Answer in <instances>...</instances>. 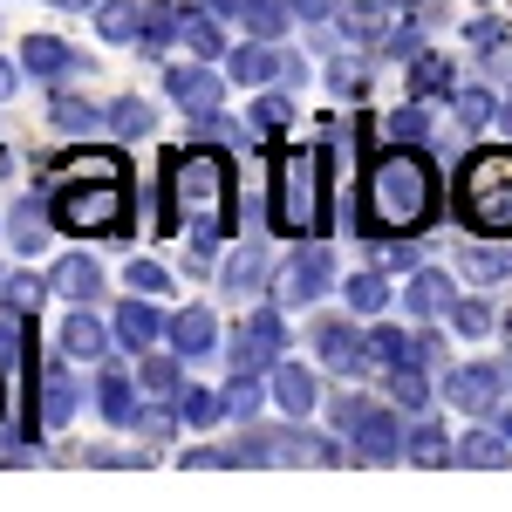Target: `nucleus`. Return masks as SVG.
<instances>
[{
	"mask_svg": "<svg viewBox=\"0 0 512 512\" xmlns=\"http://www.w3.org/2000/svg\"><path fill=\"white\" fill-rule=\"evenodd\" d=\"M390 55H424L417 48V28H390Z\"/></svg>",
	"mask_w": 512,
	"mask_h": 512,
	"instance_id": "obj_49",
	"label": "nucleus"
},
{
	"mask_svg": "<svg viewBox=\"0 0 512 512\" xmlns=\"http://www.w3.org/2000/svg\"><path fill=\"white\" fill-rule=\"evenodd\" d=\"M451 103H458V123H492V117H499V103H492L485 89H458Z\"/></svg>",
	"mask_w": 512,
	"mask_h": 512,
	"instance_id": "obj_44",
	"label": "nucleus"
},
{
	"mask_svg": "<svg viewBox=\"0 0 512 512\" xmlns=\"http://www.w3.org/2000/svg\"><path fill=\"white\" fill-rule=\"evenodd\" d=\"M41 294H48V280H35V274H7V308H14L21 321H35Z\"/></svg>",
	"mask_w": 512,
	"mask_h": 512,
	"instance_id": "obj_38",
	"label": "nucleus"
},
{
	"mask_svg": "<svg viewBox=\"0 0 512 512\" xmlns=\"http://www.w3.org/2000/svg\"><path fill=\"white\" fill-rule=\"evenodd\" d=\"M164 335H171V349L185 355V362H198V355L219 349V321H212V308H185V315L171 321Z\"/></svg>",
	"mask_w": 512,
	"mask_h": 512,
	"instance_id": "obj_15",
	"label": "nucleus"
},
{
	"mask_svg": "<svg viewBox=\"0 0 512 512\" xmlns=\"http://www.w3.org/2000/svg\"><path fill=\"white\" fill-rule=\"evenodd\" d=\"M103 117H110V130H117V137H144V130H151V103H144V96H123V103H110V110H103Z\"/></svg>",
	"mask_w": 512,
	"mask_h": 512,
	"instance_id": "obj_37",
	"label": "nucleus"
},
{
	"mask_svg": "<svg viewBox=\"0 0 512 512\" xmlns=\"http://www.w3.org/2000/svg\"><path fill=\"white\" fill-rule=\"evenodd\" d=\"M403 301H410V315H451V274H437V267H417L410 287H403Z\"/></svg>",
	"mask_w": 512,
	"mask_h": 512,
	"instance_id": "obj_18",
	"label": "nucleus"
},
{
	"mask_svg": "<svg viewBox=\"0 0 512 512\" xmlns=\"http://www.w3.org/2000/svg\"><path fill=\"white\" fill-rule=\"evenodd\" d=\"M499 424H506V437H512V403H506V410H499Z\"/></svg>",
	"mask_w": 512,
	"mask_h": 512,
	"instance_id": "obj_54",
	"label": "nucleus"
},
{
	"mask_svg": "<svg viewBox=\"0 0 512 512\" xmlns=\"http://www.w3.org/2000/svg\"><path fill=\"white\" fill-rule=\"evenodd\" d=\"M342 41H355V48L390 41V0H355V7H342Z\"/></svg>",
	"mask_w": 512,
	"mask_h": 512,
	"instance_id": "obj_16",
	"label": "nucleus"
},
{
	"mask_svg": "<svg viewBox=\"0 0 512 512\" xmlns=\"http://www.w3.org/2000/svg\"><path fill=\"white\" fill-rule=\"evenodd\" d=\"M342 294H349L355 315H383V308H390V287H383V274H355Z\"/></svg>",
	"mask_w": 512,
	"mask_h": 512,
	"instance_id": "obj_36",
	"label": "nucleus"
},
{
	"mask_svg": "<svg viewBox=\"0 0 512 512\" xmlns=\"http://www.w3.org/2000/svg\"><path fill=\"white\" fill-rule=\"evenodd\" d=\"M280 349H287L280 308H253V315H246V328H239V342H233V376H260V369H274Z\"/></svg>",
	"mask_w": 512,
	"mask_h": 512,
	"instance_id": "obj_9",
	"label": "nucleus"
},
{
	"mask_svg": "<svg viewBox=\"0 0 512 512\" xmlns=\"http://www.w3.org/2000/svg\"><path fill=\"white\" fill-rule=\"evenodd\" d=\"M158 335H164V321H158V308H151V294H130V301L117 308V342L130 355H144Z\"/></svg>",
	"mask_w": 512,
	"mask_h": 512,
	"instance_id": "obj_13",
	"label": "nucleus"
},
{
	"mask_svg": "<svg viewBox=\"0 0 512 512\" xmlns=\"http://www.w3.org/2000/svg\"><path fill=\"white\" fill-rule=\"evenodd\" d=\"M335 424L355 437V451H369L376 465H390L396 451H403V424H396L383 403H369V396H342L335 403Z\"/></svg>",
	"mask_w": 512,
	"mask_h": 512,
	"instance_id": "obj_6",
	"label": "nucleus"
},
{
	"mask_svg": "<svg viewBox=\"0 0 512 512\" xmlns=\"http://www.w3.org/2000/svg\"><path fill=\"white\" fill-rule=\"evenodd\" d=\"M14 96V62H0V103Z\"/></svg>",
	"mask_w": 512,
	"mask_h": 512,
	"instance_id": "obj_51",
	"label": "nucleus"
},
{
	"mask_svg": "<svg viewBox=\"0 0 512 512\" xmlns=\"http://www.w3.org/2000/svg\"><path fill=\"white\" fill-rule=\"evenodd\" d=\"M410 96H458V76L444 55H410Z\"/></svg>",
	"mask_w": 512,
	"mask_h": 512,
	"instance_id": "obj_22",
	"label": "nucleus"
},
{
	"mask_svg": "<svg viewBox=\"0 0 512 512\" xmlns=\"http://www.w3.org/2000/svg\"><path fill=\"white\" fill-rule=\"evenodd\" d=\"M7 233H14V246H21V253H35L41 239H48V226H41V205H35V198H28V205H14V226H7Z\"/></svg>",
	"mask_w": 512,
	"mask_h": 512,
	"instance_id": "obj_40",
	"label": "nucleus"
},
{
	"mask_svg": "<svg viewBox=\"0 0 512 512\" xmlns=\"http://www.w3.org/2000/svg\"><path fill=\"white\" fill-rule=\"evenodd\" d=\"M390 396H396V410H424L431 403V383H424V362H403V369H390Z\"/></svg>",
	"mask_w": 512,
	"mask_h": 512,
	"instance_id": "obj_29",
	"label": "nucleus"
},
{
	"mask_svg": "<svg viewBox=\"0 0 512 512\" xmlns=\"http://www.w3.org/2000/svg\"><path fill=\"white\" fill-rule=\"evenodd\" d=\"M451 328L458 335H492V308L485 301H451Z\"/></svg>",
	"mask_w": 512,
	"mask_h": 512,
	"instance_id": "obj_43",
	"label": "nucleus"
},
{
	"mask_svg": "<svg viewBox=\"0 0 512 512\" xmlns=\"http://www.w3.org/2000/svg\"><path fill=\"white\" fill-rule=\"evenodd\" d=\"M403 444H410V458H417V465H451V458H458V451H451V437L437 431V424H410Z\"/></svg>",
	"mask_w": 512,
	"mask_h": 512,
	"instance_id": "obj_34",
	"label": "nucleus"
},
{
	"mask_svg": "<svg viewBox=\"0 0 512 512\" xmlns=\"http://www.w3.org/2000/svg\"><path fill=\"white\" fill-rule=\"evenodd\" d=\"M390 137L396 144H424V137H431V110H424V103H403L390 117Z\"/></svg>",
	"mask_w": 512,
	"mask_h": 512,
	"instance_id": "obj_39",
	"label": "nucleus"
},
{
	"mask_svg": "<svg viewBox=\"0 0 512 512\" xmlns=\"http://www.w3.org/2000/svg\"><path fill=\"white\" fill-rule=\"evenodd\" d=\"M390 7H417V0H390Z\"/></svg>",
	"mask_w": 512,
	"mask_h": 512,
	"instance_id": "obj_55",
	"label": "nucleus"
},
{
	"mask_svg": "<svg viewBox=\"0 0 512 512\" xmlns=\"http://www.w3.org/2000/svg\"><path fill=\"white\" fill-rule=\"evenodd\" d=\"M287 123H294L287 96H260V103L246 110V130H253V137H267V144H274V137H287Z\"/></svg>",
	"mask_w": 512,
	"mask_h": 512,
	"instance_id": "obj_31",
	"label": "nucleus"
},
{
	"mask_svg": "<svg viewBox=\"0 0 512 512\" xmlns=\"http://www.w3.org/2000/svg\"><path fill=\"white\" fill-rule=\"evenodd\" d=\"M274 403L287 410V417H308V410L321 403L315 369H301V362H274Z\"/></svg>",
	"mask_w": 512,
	"mask_h": 512,
	"instance_id": "obj_14",
	"label": "nucleus"
},
{
	"mask_svg": "<svg viewBox=\"0 0 512 512\" xmlns=\"http://www.w3.org/2000/svg\"><path fill=\"white\" fill-rule=\"evenodd\" d=\"M315 355H321V369L355 376V369L369 362V335H355V321H321L315 328Z\"/></svg>",
	"mask_w": 512,
	"mask_h": 512,
	"instance_id": "obj_10",
	"label": "nucleus"
},
{
	"mask_svg": "<svg viewBox=\"0 0 512 512\" xmlns=\"http://www.w3.org/2000/svg\"><path fill=\"white\" fill-rule=\"evenodd\" d=\"M48 123L69 130V137H82V130H96V123H110V117H103L96 103H82V96H55V103H48Z\"/></svg>",
	"mask_w": 512,
	"mask_h": 512,
	"instance_id": "obj_28",
	"label": "nucleus"
},
{
	"mask_svg": "<svg viewBox=\"0 0 512 512\" xmlns=\"http://www.w3.org/2000/svg\"><path fill=\"white\" fill-rule=\"evenodd\" d=\"M219 89H226V82L212 76V69H198V55H192V69H171V96H178L185 110H198V117L219 110Z\"/></svg>",
	"mask_w": 512,
	"mask_h": 512,
	"instance_id": "obj_19",
	"label": "nucleus"
},
{
	"mask_svg": "<svg viewBox=\"0 0 512 512\" xmlns=\"http://www.w3.org/2000/svg\"><path fill=\"white\" fill-rule=\"evenodd\" d=\"M260 280H267V246H239L233 260H226V287H233L239 301H246Z\"/></svg>",
	"mask_w": 512,
	"mask_h": 512,
	"instance_id": "obj_27",
	"label": "nucleus"
},
{
	"mask_svg": "<svg viewBox=\"0 0 512 512\" xmlns=\"http://www.w3.org/2000/svg\"><path fill=\"white\" fill-rule=\"evenodd\" d=\"M178 41H185V48H192L198 62H212V55H226V41H219V21H212V14H178Z\"/></svg>",
	"mask_w": 512,
	"mask_h": 512,
	"instance_id": "obj_25",
	"label": "nucleus"
},
{
	"mask_svg": "<svg viewBox=\"0 0 512 512\" xmlns=\"http://www.w3.org/2000/svg\"><path fill=\"white\" fill-rule=\"evenodd\" d=\"M465 280H512V246H465Z\"/></svg>",
	"mask_w": 512,
	"mask_h": 512,
	"instance_id": "obj_33",
	"label": "nucleus"
},
{
	"mask_svg": "<svg viewBox=\"0 0 512 512\" xmlns=\"http://www.w3.org/2000/svg\"><path fill=\"white\" fill-rule=\"evenodd\" d=\"M21 69H28V76L62 82L69 69H82V62H76V48H69V41H55V35H28V48H21Z\"/></svg>",
	"mask_w": 512,
	"mask_h": 512,
	"instance_id": "obj_17",
	"label": "nucleus"
},
{
	"mask_svg": "<svg viewBox=\"0 0 512 512\" xmlns=\"http://www.w3.org/2000/svg\"><path fill=\"white\" fill-rule=\"evenodd\" d=\"M328 82H335V96H362V89H369V69H362V62H335Z\"/></svg>",
	"mask_w": 512,
	"mask_h": 512,
	"instance_id": "obj_46",
	"label": "nucleus"
},
{
	"mask_svg": "<svg viewBox=\"0 0 512 512\" xmlns=\"http://www.w3.org/2000/svg\"><path fill=\"white\" fill-rule=\"evenodd\" d=\"M233 158L198 144V151H178L164 164V233H185V239H226L233 233Z\"/></svg>",
	"mask_w": 512,
	"mask_h": 512,
	"instance_id": "obj_1",
	"label": "nucleus"
},
{
	"mask_svg": "<svg viewBox=\"0 0 512 512\" xmlns=\"http://www.w3.org/2000/svg\"><path fill=\"white\" fill-rule=\"evenodd\" d=\"M171 35H178V7H171V0H151V7H144V28H137V48L158 55Z\"/></svg>",
	"mask_w": 512,
	"mask_h": 512,
	"instance_id": "obj_30",
	"label": "nucleus"
},
{
	"mask_svg": "<svg viewBox=\"0 0 512 512\" xmlns=\"http://www.w3.org/2000/svg\"><path fill=\"white\" fill-rule=\"evenodd\" d=\"M444 396H451V410H465V417H499V410H506V376H499L492 362H465V369L444 376Z\"/></svg>",
	"mask_w": 512,
	"mask_h": 512,
	"instance_id": "obj_8",
	"label": "nucleus"
},
{
	"mask_svg": "<svg viewBox=\"0 0 512 512\" xmlns=\"http://www.w3.org/2000/svg\"><path fill=\"white\" fill-rule=\"evenodd\" d=\"M472 48L492 55V48H499V21H472Z\"/></svg>",
	"mask_w": 512,
	"mask_h": 512,
	"instance_id": "obj_48",
	"label": "nucleus"
},
{
	"mask_svg": "<svg viewBox=\"0 0 512 512\" xmlns=\"http://www.w3.org/2000/svg\"><path fill=\"white\" fill-rule=\"evenodd\" d=\"M458 219L485 239H512V144H485L458 171Z\"/></svg>",
	"mask_w": 512,
	"mask_h": 512,
	"instance_id": "obj_5",
	"label": "nucleus"
},
{
	"mask_svg": "<svg viewBox=\"0 0 512 512\" xmlns=\"http://www.w3.org/2000/svg\"><path fill=\"white\" fill-rule=\"evenodd\" d=\"M328 280H335V253H328V239H301L294 246V260H287V274H280L274 301L280 308H308L315 294H328Z\"/></svg>",
	"mask_w": 512,
	"mask_h": 512,
	"instance_id": "obj_7",
	"label": "nucleus"
},
{
	"mask_svg": "<svg viewBox=\"0 0 512 512\" xmlns=\"http://www.w3.org/2000/svg\"><path fill=\"white\" fill-rule=\"evenodd\" d=\"M267 212H274V233L315 239L328 226V151L301 144V151H280L274 158V192H267Z\"/></svg>",
	"mask_w": 512,
	"mask_h": 512,
	"instance_id": "obj_4",
	"label": "nucleus"
},
{
	"mask_svg": "<svg viewBox=\"0 0 512 512\" xmlns=\"http://www.w3.org/2000/svg\"><path fill=\"white\" fill-rule=\"evenodd\" d=\"M103 349H110L103 321H89V315H82V301H76V315L62 321V355H76V362H103Z\"/></svg>",
	"mask_w": 512,
	"mask_h": 512,
	"instance_id": "obj_21",
	"label": "nucleus"
},
{
	"mask_svg": "<svg viewBox=\"0 0 512 512\" xmlns=\"http://www.w3.org/2000/svg\"><path fill=\"white\" fill-rule=\"evenodd\" d=\"M0 294H7V274H0Z\"/></svg>",
	"mask_w": 512,
	"mask_h": 512,
	"instance_id": "obj_56",
	"label": "nucleus"
},
{
	"mask_svg": "<svg viewBox=\"0 0 512 512\" xmlns=\"http://www.w3.org/2000/svg\"><path fill=\"white\" fill-rule=\"evenodd\" d=\"M96 403H103V417H110V424H137V390H130V376H123V369H103Z\"/></svg>",
	"mask_w": 512,
	"mask_h": 512,
	"instance_id": "obj_24",
	"label": "nucleus"
},
{
	"mask_svg": "<svg viewBox=\"0 0 512 512\" xmlns=\"http://www.w3.org/2000/svg\"><path fill=\"white\" fill-rule=\"evenodd\" d=\"M137 431L144 437H171V417H164V410H137Z\"/></svg>",
	"mask_w": 512,
	"mask_h": 512,
	"instance_id": "obj_47",
	"label": "nucleus"
},
{
	"mask_svg": "<svg viewBox=\"0 0 512 512\" xmlns=\"http://www.w3.org/2000/svg\"><path fill=\"white\" fill-rule=\"evenodd\" d=\"M499 130H506V137H512V96H506V103H499Z\"/></svg>",
	"mask_w": 512,
	"mask_h": 512,
	"instance_id": "obj_52",
	"label": "nucleus"
},
{
	"mask_svg": "<svg viewBox=\"0 0 512 512\" xmlns=\"http://www.w3.org/2000/svg\"><path fill=\"white\" fill-rule=\"evenodd\" d=\"M48 294H62V301H96V294H103V267H96L89 253H62L55 274H48Z\"/></svg>",
	"mask_w": 512,
	"mask_h": 512,
	"instance_id": "obj_12",
	"label": "nucleus"
},
{
	"mask_svg": "<svg viewBox=\"0 0 512 512\" xmlns=\"http://www.w3.org/2000/svg\"><path fill=\"white\" fill-rule=\"evenodd\" d=\"M123 280H130L137 294H164V287H171V274H164L158 260H130V274H123Z\"/></svg>",
	"mask_w": 512,
	"mask_h": 512,
	"instance_id": "obj_45",
	"label": "nucleus"
},
{
	"mask_svg": "<svg viewBox=\"0 0 512 512\" xmlns=\"http://www.w3.org/2000/svg\"><path fill=\"white\" fill-rule=\"evenodd\" d=\"M260 403H267V396H260V383H253V376H233V390H226V417L253 424V417H260Z\"/></svg>",
	"mask_w": 512,
	"mask_h": 512,
	"instance_id": "obj_41",
	"label": "nucleus"
},
{
	"mask_svg": "<svg viewBox=\"0 0 512 512\" xmlns=\"http://www.w3.org/2000/svg\"><path fill=\"white\" fill-rule=\"evenodd\" d=\"M226 62H233L226 76H233V82H253V89H260V82H274V76H294V69H301V62H287L274 41H260V35L246 41V48H233Z\"/></svg>",
	"mask_w": 512,
	"mask_h": 512,
	"instance_id": "obj_11",
	"label": "nucleus"
},
{
	"mask_svg": "<svg viewBox=\"0 0 512 512\" xmlns=\"http://www.w3.org/2000/svg\"><path fill=\"white\" fill-rule=\"evenodd\" d=\"M437 219V171L424 158V144H396L369 164V185H362V226L369 233H424Z\"/></svg>",
	"mask_w": 512,
	"mask_h": 512,
	"instance_id": "obj_3",
	"label": "nucleus"
},
{
	"mask_svg": "<svg viewBox=\"0 0 512 512\" xmlns=\"http://www.w3.org/2000/svg\"><path fill=\"white\" fill-rule=\"evenodd\" d=\"M178 417H185L192 431H205V424L226 417V396H219V390H178Z\"/></svg>",
	"mask_w": 512,
	"mask_h": 512,
	"instance_id": "obj_35",
	"label": "nucleus"
},
{
	"mask_svg": "<svg viewBox=\"0 0 512 512\" xmlns=\"http://www.w3.org/2000/svg\"><path fill=\"white\" fill-rule=\"evenodd\" d=\"M117 151H82V158L55 164V185H48V212L62 233H96V239H117L130 233V185H123Z\"/></svg>",
	"mask_w": 512,
	"mask_h": 512,
	"instance_id": "obj_2",
	"label": "nucleus"
},
{
	"mask_svg": "<svg viewBox=\"0 0 512 512\" xmlns=\"http://www.w3.org/2000/svg\"><path fill=\"white\" fill-rule=\"evenodd\" d=\"M512 437L506 431H472L465 444H458V465H478V472H499V465H512V451H506Z\"/></svg>",
	"mask_w": 512,
	"mask_h": 512,
	"instance_id": "obj_23",
	"label": "nucleus"
},
{
	"mask_svg": "<svg viewBox=\"0 0 512 512\" xmlns=\"http://www.w3.org/2000/svg\"><path fill=\"white\" fill-rule=\"evenodd\" d=\"M55 7H103V0H55Z\"/></svg>",
	"mask_w": 512,
	"mask_h": 512,
	"instance_id": "obj_53",
	"label": "nucleus"
},
{
	"mask_svg": "<svg viewBox=\"0 0 512 512\" xmlns=\"http://www.w3.org/2000/svg\"><path fill=\"white\" fill-rule=\"evenodd\" d=\"M41 424H48V431H62V424H69V417H76V376H69V369H48V376H41Z\"/></svg>",
	"mask_w": 512,
	"mask_h": 512,
	"instance_id": "obj_20",
	"label": "nucleus"
},
{
	"mask_svg": "<svg viewBox=\"0 0 512 512\" xmlns=\"http://www.w3.org/2000/svg\"><path fill=\"white\" fill-rule=\"evenodd\" d=\"M437 355H444V342H437L431 328H424V335H417V362H437Z\"/></svg>",
	"mask_w": 512,
	"mask_h": 512,
	"instance_id": "obj_50",
	"label": "nucleus"
},
{
	"mask_svg": "<svg viewBox=\"0 0 512 512\" xmlns=\"http://www.w3.org/2000/svg\"><path fill=\"white\" fill-rule=\"evenodd\" d=\"M96 28H103V41H137L144 7H137V0H103V7H96Z\"/></svg>",
	"mask_w": 512,
	"mask_h": 512,
	"instance_id": "obj_26",
	"label": "nucleus"
},
{
	"mask_svg": "<svg viewBox=\"0 0 512 512\" xmlns=\"http://www.w3.org/2000/svg\"><path fill=\"white\" fill-rule=\"evenodd\" d=\"M369 362H383V369L417 362V335H403V328H376V335H369Z\"/></svg>",
	"mask_w": 512,
	"mask_h": 512,
	"instance_id": "obj_32",
	"label": "nucleus"
},
{
	"mask_svg": "<svg viewBox=\"0 0 512 512\" xmlns=\"http://www.w3.org/2000/svg\"><path fill=\"white\" fill-rule=\"evenodd\" d=\"M137 383L158 390V396H171L178 390V362H171V355H144V362H137Z\"/></svg>",
	"mask_w": 512,
	"mask_h": 512,
	"instance_id": "obj_42",
	"label": "nucleus"
}]
</instances>
